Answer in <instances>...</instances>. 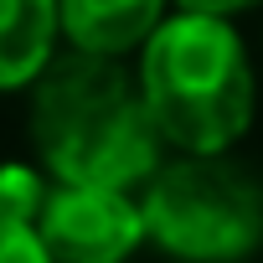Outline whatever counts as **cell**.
I'll return each instance as SVG.
<instances>
[{"mask_svg":"<svg viewBox=\"0 0 263 263\" xmlns=\"http://www.w3.org/2000/svg\"><path fill=\"white\" fill-rule=\"evenodd\" d=\"M145 232L176 263H242L263 248V181L232 155H181L145 181Z\"/></svg>","mask_w":263,"mask_h":263,"instance_id":"obj_3","label":"cell"},{"mask_svg":"<svg viewBox=\"0 0 263 263\" xmlns=\"http://www.w3.org/2000/svg\"><path fill=\"white\" fill-rule=\"evenodd\" d=\"M0 263H52V253L42 248L36 227L6 222V217H0Z\"/></svg>","mask_w":263,"mask_h":263,"instance_id":"obj_8","label":"cell"},{"mask_svg":"<svg viewBox=\"0 0 263 263\" xmlns=\"http://www.w3.org/2000/svg\"><path fill=\"white\" fill-rule=\"evenodd\" d=\"M62 36V0H0V93L31 88Z\"/></svg>","mask_w":263,"mask_h":263,"instance_id":"obj_6","label":"cell"},{"mask_svg":"<svg viewBox=\"0 0 263 263\" xmlns=\"http://www.w3.org/2000/svg\"><path fill=\"white\" fill-rule=\"evenodd\" d=\"M176 0H62V36L88 57H129L171 21Z\"/></svg>","mask_w":263,"mask_h":263,"instance_id":"obj_5","label":"cell"},{"mask_svg":"<svg viewBox=\"0 0 263 263\" xmlns=\"http://www.w3.org/2000/svg\"><path fill=\"white\" fill-rule=\"evenodd\" d=\"M135 78L160 140L181 155H227L253 129V62L222 16L176 11L145 42Z\"/></svg>","mask_w":263,"mask_h":263,"instance_id":"obj_2","label":"cell"},{"mask_svg":"<svg viewBox=\"0 0 263 263\" xmlns=\"http://www.w3.org/2000/svg\"><path fill=\"white\" fill-rule=\"evenodd\" d=\"M181 11H196V16H237V11H253V6H263V0H176Z\"/></svg>","mask_w":263,"mask_h":263,"instance_id":"obj_9","label":"cell"},{"mask_svg":"<svg viewBox=\"0 0 263 263\" xmlns=\"http://www.w3.org/2000/svg\"><path fill=\"white\" fill-rule=\"evenodd\" d=\"M47 181H42V171H31V165H0V217L6 222H26V227H36V217H42V206H47Z\"/></svg>","mask_w":263,"mask_h":263,"instance_id":"obj_7","label":"cell"},{"mask_svg":"<svg viewBox=\"0 0 263 263\" xmlns=\"http://www.w3.org/2000/svg\"><path fill=\"white\" fill-rule=\"evenodd\" d=\"M36 237L52 253V263H124L150 232L145 206L129 191L57 181L36 217Z\"/></svg>","mask_w":263,"mask_h":263,"instance_id":"obj_4","label":"cell"},{"mask_svg":"<svg viewBox=\"0 0 263 263\" xmlns=\"http://www.w3.org/2000/svg\"><path fill=\"white\" fill-rule=\"evenodd\" d=\"M31 145L52 181L67 186H119L135 191L165 160V140L145 108L140 78H129L119 57L72 52L31 83Z\"/></svg>","mask_w":263,"mask_h":263,"instance_id":"obj_1","label":"cell"}]
</instances>
